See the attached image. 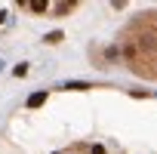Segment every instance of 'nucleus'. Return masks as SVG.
<instances>
[{
	"instance_id": "f257e3e1",
	"label": "nucleus",
	"mask_w": 157,
	"mask_h": 154,
	"mask_svg": "<svg viewBox=\"0 0 157 154\" xmlns=\"http://www.w3.org/2000/svg\"><path fill=\"white\" fill-rule=\"evenodd\" d=\"M117 56L129 74L157 83V10L132 16L117 31Z\"/></svg>"
},
{
	"instance_id": "f03ea898",
	"label": "nucleus",
	"mask_w": 157,
	"mask_h": 154,
	"mask_svg": "<svg viewBox=\"0 0 157 154\" xmlns=\"http://www.w3.org/2000/svg\"><path fill=\"white\" fill-rule=\"evenodd\" d=\"M136 96L126 93V105H123V120H120V136L117 133H93L90 139H77L71 148H62L56 154H157V145L145 142V136H132L126 139V123H129V111H132Z\"/></svg>"
}]
</instances>
